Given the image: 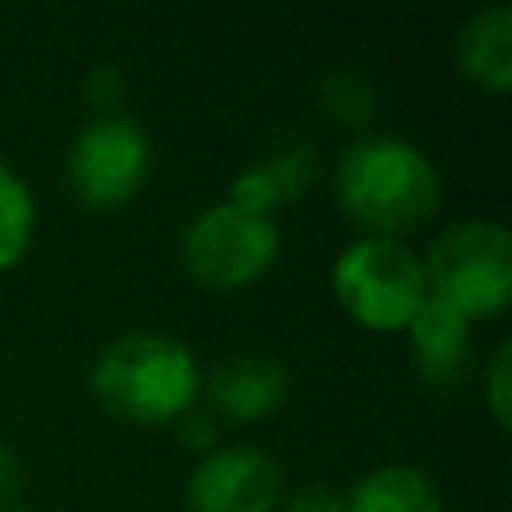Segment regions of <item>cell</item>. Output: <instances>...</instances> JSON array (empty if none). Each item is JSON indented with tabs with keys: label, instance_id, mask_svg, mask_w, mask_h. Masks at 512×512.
<instances>
[{
	"label": "cell",
	"instance_id": "52a82bcc",
	"mask_svg": "<svg viewBox=\"0 0 512 512\" xmlns=\"http://www.w3.org/2000/svg\"><path fill=\"white\" fill-rule=\"evenodd\" d=\"M284 476L252 444H224L196 460L184 484L188 512H276Z\"/></svg>",
	"mask_w": 512,
	"mask_h": 512
},
{
	"label": "cell",
	"instance_id": "6da1fadb",
	"mask_svg": "<svg viewBox=\"0 0 512 512\" xmlns=\"http://www.w3.org/2000/svg\"><path fill=\"white\" fill-rule=\"evenodd\" d=\"M336 204L364 236H392L420 228L444 204V180L428 152L400 136H356L332 172Z\"/></svg>",
	"mask_w": 512,
	"mask_h": 512
},
{
	"label": "cell",
	"instance_id": "4fadbf2b",
	"mask_svg": "<svg viewBox=\"0 0 512 512\" xmlns=\"http://www.w3.org/2000/svg\"><path fill=\"white\" fill-rule=\"evenodd\" d=\"M36 236V200L20 172L0 160V272L16 268Z\"/></svg>",
	"mask_w": 512,
	"mask_h": 512
},
{
	"label": "cell",
	"instance_id": "2e32d148",
	"mask_svg": "<svg viewBox=\"0 0 512 512\" xmlns=\"http://www.w3.org/2000/svg\"><path fill=\"white\" fill-rule=\"evenodd\" d=\"M120 96H124V72L116 64H96L84 76V100H88V108L96 116H112Z\"/></svg>",
	"mask_w": 512,
	"mask_h": 512
},
{
	"label": "cell",
	"instance_id": "8fae6325",
	"mask_svg": "<svg viewBox=\"0 0 512 512\" xmlns=\"http://www.w3.org/2000/svg\"><path fill=\"white\" fill-rule=\"evenodd\" d=\"M344 512H444V496L424 468L380 464L344 492Z\"/></svg>",
	"mask_w": 512,
	"mask_h": 512
},
{
	"label": "cell",
	"instance_id": "7c38bea8",
	"mask_svg": "<svg viewBox=\"0 0 512 512\" xmlns=\"http://www.w3.org/2000/svg\"><path fill=\"white\" fill-rule=\"evenodd\" d=\"M316 108L336 128H356L360 132L376 116V88H372V80L360 68L340 64V68H332V72L320 76V84H316Z\"/></svg>",
	"mask_w": 512,
	"mask_h": 512
},
{
	"label": "cell",
	"instance_id": "9a60e30c",
	"mask_svg": "<svg viewBox=\"0 0 512 512\" xmlns=\"http://www.w3.org/2000/svg\"><path fill=\"white\" fill-rule=\"evenodd\" d=\"M484 400L500 428L512 424V344L500 340L484 364Z\"/></svg>",
	"mask_w": 512,
	"mask_h": 512
},
{
	"label": "cell",
	"instance_id": "ac0fdd59",
	"mask_svg": "<svg viewBox=\"0 0 512 512\" xmlns=\"http://www.w3.org/2000/svg\"><path fill=\"white\" fill-rule=\"evenodd\" d=\"M276 512H344V492L332 484H300L280 496Z\"/></svg>",
	"mask_w": 512,
	"mask_h": 512
},
{
	"label": "cell",
	"instance_id": "e0dca14e",
	"mask_svg": "<svg viewBox=\"0 0 512 512\" xmlns=\"http://www.w3.org/2000/svg\"><path fill=\"white\" fill-rule=\"evenodd\" d=\"M176 424V436L192 448V452H200V456H208L212 448H220V420L204 408V404H192L180 420H172Z\"/></svg>",
	"mask_w": 512,
	"mask_h": 512
},
{
	"label": "cell",
	"instance_id": "277c9868",
	"mask_svg": "<svg viewBox=\"0 0 512 512\" xmlns=\"http://www.w3.org/2000/svg\"><path fill=\"white\" fill-rule=\"evenodd\" d=\"M336 304L368 332H404L428 300L424 260L392 236H356L332 260Z\"/></svg>",
	"mask_w": 512,
	"mask_h": 512
},
{
	"label": "cell",
	"instance_id": "ba28073f",
	"mask_svg": "<svg viewBox=\"0 0 512 512\" xmlns=\"http://www.w3.org/2000/svg\"><path fill=\"white\" fill-rule=\"evenodd\" d=\"M288 392H292V372L284 360L268 352H240L220 368H212V376L200 384L204 408L216 420H232V424H252L272 416L288 400Z\"/></svg>",
	"mask_w": 512,
	"mask_h": 512
},
{
	"label": "cell",
	"instance_id": "5b68a950",
	"mask_svg": "<svg viewBox=\"0 0 512 512\" xmlns=\"http://www.w3.org/2000/svg\"><path fill=\"white\" fill-rule=\"evenodd\" d=\"M280 244L284 236L276 216H252L220 200L192 216L180 236V260L196 284L212 292H240L276 264Z\"/></svg>",
	"mask_w": 512,
	"mask_h": 512
},
{
	"label": "cell",
	"instance_id": "5bb4252c",
	"mask_svg": "<svg viewBox=\"0 0 512 512\" xmlns=\"http://www.w3.org/2000/svg\"><path fill=\"white\" fill-rule=\"evenodd\" d=\"M256 168H260L264 180L272 184L276 204H292V200H300V196L312 188V180H316V152H312L308 140L288 136V140H276V144L256 160Z\"/></svg>",
	"mask_w": 512,
	"mask_h": 512
},
{
	"label": "cell",
	"instance_id": "8992f818",
	"mask_svg": "<svg viewBox=\"0 0 512 512\" xmlns=\"http://www.w3.org/2000/svg\"><path fill=\"white\" fill-rule=\"evenodd\" d=\"M64 176L72 196L92 212L124 208L152 176V140L128 112L92 116L68 144Z\"/></svg>",
	"mask_w": 512,
	"mask_h": 512
},
{
	"label": "cell",
	"instance_id": "9c48e42d",
	"mask_svg": "<svg viewBox=\"0 0 512 512\" xmlns=\"http://www.w3.org/2000/svg\"><path fill=\"white\" fill-rule=\"evenodd\" d=\"M408 344H412V360L416 372L424 376V384L432 388H456L472 364V320L460 316L456 308L440 304V300H424L416 308V316L404 328Z\"/></svg>",
	"mask_w": 512,
	"mask_h": 512
},
{
	"label": "cell",
	"instance_id": "30bf717a",
	"mask_svg": "<svg viewBox=\"0 0 512 512\" xmlns=\"http://www.w3.org/2000/svg\"><path fill=\"white\" fill-rule=\"evenodd\" d=\"M456 68L484 92L504 96L512 88V8L492 4L464 20L456 32Z\"/></svg>",
	"mask_w": 512,
	"mask_h": 512
},
{
	"label": "cell",
	"instance_id": "ffe728a7",
	"mask_svg": "<svg viewBox=\"0 0 512 512\" xmlns=\"http://www.w3.org/2000/svg\"><path fill=\"white\" fill-rule=\"evenodd\" d=\"M0 512H24L20 504H0Z\"/></svg>",
	"mask_w": 512,
	"mask_h": 512
},
{
	"label": "cell",
	"instance_id": "d6986e66",
	"mask_svg": "<svg viewBox=\"0 0 512 512\" xmlns=\"http://www.w3.org/2000/svg\"><path fill=\"white\" fill-rule=\"evenodd\" d=\"M20 488V456L12 452V444L0 440V504H12Z\"/></svg>",
	"mask_w": 512,
	"mask_h": 512
},
{
	"label": "cell",
	"instance_id": "7a4b0ae2",
	"mask_svg": "<svg viewBox=\"0 0 512 512\" xmlns=\"http://www.w3.org/2000/svg\"><path fill=\"white\" fill-rule=\"evenodd\" d=\"M100 408L124 424H172L200 400V364L188 344L164 332H124L88 372Z\"/></svg>",
	"mask_w": 512,
	"mask_h": 512
},
{
	"label": "cell",
	"instance_id": "3957f363",
	"mask_svg": "<svg viewBox=\"0 0 512 512\" xmlns=\"http://www.w3.org/2000/svg\"><path fill=\"white\" fill-rule=\"evenodd\" d=\"M420 260L428 296L468 320L496 316L512 300V232L500 220H456L428 244Z\"/></svg>",
	"mask_w": 512,
	"mask_h": 512
}]
</instances>
